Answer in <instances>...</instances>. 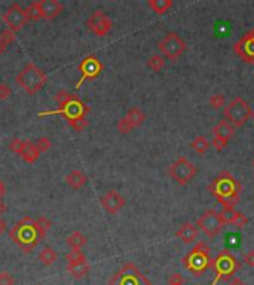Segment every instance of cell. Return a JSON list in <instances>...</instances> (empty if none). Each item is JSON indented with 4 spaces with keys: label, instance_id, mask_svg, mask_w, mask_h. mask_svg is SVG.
Returning <instances> with one entry per match:
<instances>
[{
    "label": "cell",
    "instance_id": "cell-1",
    "mask_svg": "<svg viewBox=\"0 0 254 285\" xmlns=\"http://www.w3.org/2000/svg\"><path fill=\"white\" fill-rule=\"evenodd\" d=\"M241 190V181H238L229 171H222L208 184V192L222 204L225 213L235 210L240 202Z\"/></svg>",
    "mask_w": 254,
    "mask_h": 285
},
{
    "label": "cell",
    "instance_id": "cell-2",
    "mask_svg": "<svg viewBox=\"0 0 254 285\" xmlns=\"http://www.w3.org/2000/svg\"><path fill=\"white\" fill-rule=\"evenodd\" d=\"M9 238L22 253L28 254L40 244L45 235L37 229L36 222L31 217L25 216L12 226L9 230Z\"/></svg>",
    "mask_w": 254,
    "mask_h": 285
},
{
    "label": "cell",
    "instance_id": "cell-3",
    "mask_svg": "<svg viewBox=\"0 0 254 285\" xmlns=\"http://www.w3.org/2000/svg\"><path fill=\"white\" fill-rule=\"evenodd\" d=\"M55 101L58 104V107L55 110H46V112H40L39 117L43 116H51V114H63L64 117L68 120H76V119H82L86 117L88 113L91 112L89 106L85 104L77 95L65 91V89H60L55 94Z\"/></svg>",
    "mask_w": 254,
    "mask_h": 285
},
{
    "label": "cell",
    "instance_id": "cell-4",
    "mask_svg": "<svg viewBox=\"0 0 254 285\" xmlns=\"http://www.w3.org/2000/svg\"><path fill=\"white\" fill-rule=\"evenodd\" d=\"M182 263H183V268L186 271H189L193 277H202L213 266V259L210 256V247L204 241H199L183 257Z\"/></svg>",
    "mask_w": 254,
    "mask_h": 285
},
{
    "label": "cell",
    "instance_id": "cell-5",
    "mask_svg": "<svg viewBox=\"0 0 254 285\" xmlns=\"http://www.w3.org/2000/svg\"><path fill=\"white\" fill-rule=\"evenodd\" d=\"M211 269L214 271V280L211 285H217L220 281H231L235 278L237 272L241 269V262L229 250H223L216 256V259H213Z\"/></svg>",
    "mask_w": 254,
    "mask_h": 285
},
{
    "label": "cell",
    "instance_id": "cell-6",
    "mask_svg": "<svg viewBox=\"0 0 254 285\" xmlns=\"http://www.w3.org/2000/svg\"><path fill=\"white\" fill-rule=\"evenodd\" d=\"M15 82L28 95H34L36 92H39L45 86V83L48 82V76L45 74V71L40 67H37L33 61H30L16 74Z\"/></svg>",
    "mask_w": 254,
    "mask_h": 285
},
{
    "label": "cell",
    "instance_id": "cell-7",
    "mask_svg": "<svg viewBox=\"0 0 254 285\" xmlns=\"http://www.w3.org/2000/svg\"><path fill=\"white\" fill-rule=\"evenodd\" d=\"M253 116L250 104L243 97H235L226 107L225 117L234 128H241L247 123V120Z\"/></svg>",
    "mask_w": 254,
    "mask_h": 285
},
{
    "label": "cell",
    "instance_id": "cell-8",
    "mask_svg": "<svg viewBox=\"0 0 254 285\" xmlns=\"http://www.w3.org/2000/svg\"><path fill=\"white\" fill-rule=\"evenodd\" d=\"M225 226H226V219L223 211L220 213L213 208L204 211L196 220V228L201 229L210 239H214Z\"/></svg>",
    "mask_w": 254,
    "mask_h": 285
},
{
    "label": "cell",
    "instance_id": "cell-9",
    "mask_svg": "<svg viewBox=\"0 0 254 285\" xmlns=\"http://www.w3.org/2000/svg\"><path fill=\"white\" fill-rule=\"evenodd\" d=\"M107 285H152V283L134 263L128 262L110 278Z\"/></svg>",
    "mask_w": 254,
    "mask_h": 285
},
{
    "label": "cell",
    "instance_id": "cell-10",
    "mask_svg": "<svg viewBox=\"0 0 254 285\" xmlns=\"http://www.w3.org/2000/svg\"><path fill=\"white\" fill-rule=\"evenodd\" d=\"M158 49L161 51L162 57L168 58L171 61H177L188 49V43L177 33L170 31L161 39V42L158 43Z\"/></svg>",
    "mask_w": 254,
    "mask_h": 285
},
{
    "label": "cell",
    "instance_id": "cell-11",
    "mask_svg": "<svg viewBox=\"0 0 254 285\" xmlns=\"http://www.w3.org/2000/svg\"><path fill=\"white\" fill-rule=\"evenodd\" d=\"M196 172H198V168L186 156H180L168 168V175L180 186H186L188 183H191Z\"/></svg>",
    "mask_w": 254,
    "mask_h": 285
},
{
    "label": "cell",
    "instance_id": "cell-12",
    "mask_svg": "<svg viewBox=\"0 0 254 285\" xmlns=\"http://www.w3.org/2000/svg\"><path fill=\"white\" fill-rule=\"evenodd\" d=\"M104 65L103 62L98 59V57H95L94 54L86 55L80 61L79 64V71H80V79L77 80L74 89H79L86 80H94L95 77H98L103 71Z\"/></svg>",
    "mask_w": 254,
    "mask_h": 285
},
{
    "label": "cell",
    "instance_id": "cell-13",
    "mask_svg": "<svg viewBox=\"0 0 254 285\" xmlns=\"http://www.w3.org/2000/svg\"><path fill=\"white\" fill-rule=\"evenodd\" d=\"M1 19L3 22L7 25V28L13 33L19 31L28 21H27V16H25V12L24 9L19 6L18 1L12 3L10 6L6 7V10L1 13Z\"/></svg>",
    "mask_w": 254,
    "mask_h": 285
},
{
    "label": "cell",
    "instance_id": "cell-14",
    "mask_svg": "<svg viewBox=\"0 0 254 285\" xmlns=\"http://www.w3.org/2000/svg\"><path fill=\"white\" fill-rule=\"evenodd\" d=\"M86 27L88 30H91L95 36L104 37L113 27V22L110 19V16L107 13H104L101 9H95L94 12H91V15L86 19Z\"/></svg>",
    "mask_w": 254,
    "mask_h": 285
},
{
    "label": "cell",
    "instance_id": "cell-15",
    "mask_svg": "<svg viewBox=\"0 0 254 285\" xmlns=\"http://www.w3.org/2000/svg\"><path fill=\"white\" fill-rule=\"evenodd\" d=\"M234 52L247 64L254 65V27L244 33L234 45Z\"/></svg>",
    "mask_w": 254,
    "mask_h": 285
},
{
    "label": "cell",
    "instance_id": "cell-16",
    "mask_svg": "<svg viewBox=\"0 0 254 285\" xmlns=\"http://www.w3.org/2000/svg\"><path fill=\"white\" fill-rule=\"evenodd\" d=\"M144 120H146V114L141 112V109H138V107H131L127 112V114H125L122 119H119L116 128H118V131H119L121 134H128V132H131L134 128L141 126V125L144 123Z\"/></svg>",
    "mask_w": 254,
    "mask_h": 285
},
{
    "label": "cell",
    "instance_id": "cell-17",
    "mask_svg": "<svg viewBox=\"0 0 254 285\" xmlns=\"http://www.w3.org/2000/svg\"><path fill=\"white\" fill-rule=\"evenodd\" d=\"M127 201L125 198L118 193L116 190H109L103 195L101 198V207L109 213V214H116L125 207Z\"/></svg>",
    "mask_w": 254,
    "mask_h": 285
},
{
    "label": "cell",
    "instance_id": "cell-18",
    "mask_svg": "<svg viewBox=\"0 0 254 285\" xmlns=\"http://www.w3.org/2000/svg\"><path fill=\"white\" fill-rule=\"evenodd\" d=\"M39 6H40V16L43 19H54L64 9L63 3H60L58 0H39Z\"/></svg>",
    "mask_w": 254,
    "mask_h": 285
},
{
    "label": "cell",
    "instance_id": "cell-19",
    "mask_svg": "<svg viewBox=\"0 0 254 285\" xmlns=\"http://www.w3.org/2000/svg\"><path fill=\"white\" fill-rule=\"evenodd\" d=\"M198 235H199V229L196 228V225H193L191 222H185V223L179 228V230L176 232V236H177L183 244H186V245L195 242L196 238H198Z\"/></svg>",
    "mask_w": 254,
    "mask_h": 285
},
{
    "label": "cell",
    "instance_id": "cell-20",
    "mask_svg": "<svg viewBox=\"0 0 254 285\" xmlns=\"http://www.w3.org/2000/svg\"><path fill=\"white\" fill-rule=\"evenodd\" d=\"M211 132H213V135L214 137H219V138H225V140H231L232 137H234V134H235V129H234V126L226 120V119H223V120H220V122H217L213 128H211Z\"/></svg>",
    "mask_w": 254,
    "mask_h": 285
},
{
    "label": "cell",
    "instance_id": "cell-21",
    "mask_svg": "<svg viewBox=\"0 0 254 285\" xmlns=\"http://www.w3.org/2000/svg\"><path fill=\"white\" fill-rule=\"evenodd\" d=\"M86 181H88L86 174L82 172L80 170H73V171L68 172V174L65 175V183H67L71 189H74V190L82 189V187L86 184Z\"/></svg>",
    "mask_w": 254,
    "mask_h": 285
},
{
    "label": "cell",
    "instance_id": "cell-22",
    "mask_svg": "<svg viewBox=\"0 0 254 285\" xmlns=\"http://www.w3.org/2000/svg\"><path fill=\"white\" fill-rule=\"evenodd\" d=\"M19 156H21V159H22L24 162H27V164H34V162L39 159L40 153H39V150H37V147H36V144H34L33 141L25 140L24 149H22V152L19 153Z\"/></svg>",
    "mask_w": 254,
    "mask_h": 285
},
{
    "label": "cell",
    "instance_id": "cell-23",
    "mask_svg": "<svg viewBox=\"0 0 254 285\" xmlns=\"http://www.w3.org/2000/svg\"><path fill=\"white\" fill-rule=\"evenodd\" d=\"M89 263L85 260L82 262H77V263H73V265H67V272L74 278V280H82L85 278L88 274H89Z\"/></svg>",
    "mask_w": 254,
    "mask_h": 285
},
{
    "label": "cell",
    "instance_id": "cell-24",
    "mask_svg": "<svg viewBox=\"0 0 254 285\" xmlns=\"http://www.w3.org/2000/svg\"><path fill=\"white\" fill-rule=\"evenodd\" d=\"M223 214H225V219H226V225L229 223V225H234L235 228L243 229L250 223L249 217H247L246 214L240 213V211H235V210H234V211H229V213H225V211H223Z\"/></svg>",
    "mask_w": 254,
    "mask_h": 285
},
{
    "label": "cell",
    "instance_id": "cell-25",
    "mask_svg": "<svg viewBox=\"0 0 254 285\" xmlns=\"http://www.w3.org/2000/svg\"><path fill=\"white\" fill-rule=\"evenodd\" d=\"M65 242L70 247V250H80V248H83L86 245L88 239L82 232H73V233H70L67 236Z\"/></svg>",
    "mask_w": 254,
    "mask_h": 285
},
{
    "label": "cell",
    "instance_id": "cell-26",
    "mask_svg": "<svg viewBox=\"0 0 254 285\" xmlns=\"http://www.w3.org/2000/svg\"><path fill=\"white\" fill-rule=\"evenodd\" d=\"M147 6L158 15H162L173 7V0H149Z\"/></svg>",
    "mask_w": 254,
    "mask_h": 285
},
{
    "label": "cell",
    "instance_id": "cell-27",
    "mask_svg": "<svg viewBox=\"0 0 254 285\" xmlns=\"http://www.w3.org/2000/svg\"><path fill=\"white\" fill-rule=\"evenodd\" d=\"M210 146H211V143H210L204 135H198V137H195L191 143L192 150L196 152L198 155H204V153H207L208 149H210Z\"/></svg>",
    "mask_w": 254,
    "mask_h": 285
},
{
    "label": "cell",
    "instance_id": "cell-28",
    "mask_svg": "<svg viewBox=\"0 0 254 285\" xmlns=\"http://www.w3.org/2000/svg\"><path fill=\"white\" fill-rule=\"evenodd\" d=\"M57 253L52 247H45L40 253H39V260L42 262V265L45 266H52L57 262Z\"/></svg>",
    "mask_w": 254,
    "mask_h": 285
},
{
    "label": "cell",
    "instance_id": "cell-29",
    "mask_svg": "<svg viewBox=\"0 0 254 285\" xmlns=\"http://www.w3.org/2000/svg\"><path fill=\"white\" fill-rule=\"evenodd\" d=\"M24 12H25L27 21H37V19H40L42 16H40V6H39V0L31 1V3H30V4L24 9Z\"/></svg>",
    "mask_w": 254,
    "mask_h": 285
},
{
    "label": "cell",
    "instance_id": "cell-30",
    "mask_svg": "<svg viewBox=\"0 0 254 285\" xmlns=\"http://www.w3.org/2000/svg\"><path fill=\"white\" fill-rule=\"evenodd\" d=\"M147 67L150 68V70H153V71H161L164 67H165V58L162 57V55H159V54H155V55H152V57L147 59Z\"/></svg>",
    "mask_w": 254,
    "mask_h": 285
},
{
    "label": "cell",
    "instance_id": "cell-31",
    "mask_svg": "<svg viewBox=\"0 0 254 285\" xmlns=\"http://www.w3.org/2000/svg\"><path fill=\"white\" fill-rule=\"evenodd\" d=\"M85 254L80 251V250H70L67 254H65V260H67V265H73V263H77V262H82L85 260Z\"/></svg>",
    "mask_w": 254,
    "mask_h": 285
},
{
    "label": "cell",
    "instance_id": "cell-32",
    "mask_svg": "<svg viewBox=\"0 0 254 285\" xmlns=\"http://www.w3.org/2000/svg\"><path fill=\"white\" fill-rule=\"evenodd\" d=\"M67 123H68V126H70V128H73V129H74V131H77V132H82V131H85V129L89 126V120H88L86 117L76 119V120H68Z\"/></svg>",
    "mask_w": 254,
    "mask_h": 285
},
{
    "label": "cell",
    "instance_id": "cell-33",
    "mask_svg": "<svg viewBox=\"0 0 254 285\" xmlns=\"http://www.w3.org/2000/svg\"><path fill=\"white\" fill-rule=\"evenodd\" d=\"M24 144H25V140H22L19 137H15V138H12L9 141V150L16 153V155H19L22 152V149H24Z\"/></svg>",
    "mask_w": 254,
    "mask_h": 285
},
{
    "label": "cell",
    "instance_id": "cell-34",
    "mask_svg": "<svg viewBox=\"0 0 254 285\" xmlns=\"http://www.w3.org/2000/svg\"><path fill=\"white\" fill-rule=\"evenodd\" d=\"M34 222H36V226H37V229H39V230H40L43 235H46V232L52 228V222H51L49 219H46L45 216H40V217H37Z\"/></svg>",
    "mask_w": 254,
    "mask_h": 285
},
{
    "label": "cell",
    "instance_id": "cell-35",
    "mask_svg": "<svg viewBox=\"0 0 254 285\" xmlns=\"http://www.w3.org/2000/svg\"><path fill=\"white\" fill-rule=\"evenodd\" d=\"M34 144H36L39 153H45V152H48V150L52 147V141H51V138H48V137H40Z\"/></svg>",
    "mask_w": 254,
    "mask_h": 285
},
{
    "label": "cell",
    "instance_id": "cell-36",
    "mask_svg": "<svg viewBox=\"0 0 254 285\" xmlns=\"http://www.w3.org/2000/svg\"><path fill=\"white\" fill-rule=\"evenodd\" d=\"M208 103H210V106H211L213 109H220V107L225 106V95H223V94H213V95L210 97Z\"/></svg>",
    "mask_w": 254,
    "mask_h": 285
},
{
    "label": "cell",
    "instance_id": "cell-37",
    "mask_svg": "<svg viewBox=\"0 0 254 285\" xmlns=\"http://www.w3.org/2000/svg\"><path fill=\"white\" fill-rule=\"evenodd\" d=\"M15 33L13 31H10L9 28H6V30H3V31H0V40L4 43V45H10V43H13L15 42Z\"/></svg>",
    "mask_w": 254,
    "mask_h": 285
},
{
    "label": "cell",
    "instance_id": "cell-38",
    "mask_svg": "<svg viewBox=\"0 0 254 285\" xmlns=\"http://www.w3.org/2000/svg\"><path fill=\"white\" fill-rule=\"evenodd\" d=\"M210 143H211V146H213L217 152L225 150V149L228 147V144H229L228 140H225V138H219V137H213V140H211Z\"/></svg>",
    "mask_w": 254,
    "mask_h": 285
},
{
    "label": "cell",
    "instance_id": "cell-39",
    "mask_svg": "<svg viewBox=\"0 0 254 285\" xmlns=\"http://www.w3.org/2000/svg\"><path fill=\"white\" fill-rule=\"evenodd\" d=\"M12 95V89L6 82H0V101L7 100Z\"/></svg>",
    "mask_w": 254,
    "mask_h": 285
},
{
    "label": "cell",
    "instance_id": "cell-40",
    "mask_svg": "<svg viewBox=\"0 0 254 285\" xmlns=\"http://www.w3.org/2000/svg\"><path fill=\"white\" fill-rule=\"evenodd\" d=\"M167 285H185V278H183L180 274L174 272V274L170 275V278H168V284Z\"/></svg>",
    "mask_w": 254,
    "mask_h": 285
},
{
    "label": "cell",
    "instance_id": "cell-41",
    "mask_svg": "<svg viewBox=\"0 0 254 285\" xmlns=\"http://www.w3.org/2000/svg\"><path fill=\"white\" fill-rule=\"evenodd\" d=\"M15 284V280L13 277L9 274V272H0V285H13Z\"/></svg>",
    "mask_w": 254,
    "mask_h": 285
},
{
    "label": "cell",
    "instance_id": "cell-42",
    "mask_svg": "<svg viewBox=\"0 0 254 285\" xmlns=\"http://www.w3.org/2000/svg\"><path fill=\"white\" fill-rule=\"evenodd\" d=\"M244 263L250 268H254V250H249L244 254Z\"/></svg>",
    "mask_w": 254,
    "mask_h": 285
},
{
    "label": "cell",
    "instance_id": "cell-43",
    "mask_svg": "<svg viewBox=\"0 0 254 285\" xmlns=\"http://www.w3.org/2000/svg\"><path fill=\"white\" fill-rule=\"evenodd\" d=\"M229 285H246V284H244V281H243L241 278H237V277H235V278H232V280L229 281Z\"/></svg>",
    "mask_w": 254,
    "mask_h": 285
},
{
    "label": "cell",
    "instance_id": "cell-44",
    "mask_svg": "<svg viewBox=\"0 0 254 285\" xmlns=\"http://www.w3.org/2000/svg\"><path fill=\"white\" fill-rule=\"evenodd\" d=\"M6 210H7V207H6V204L1 201V198H0V217L6 213Z\"/></svg>",
    "mask_w": 254,
    "mask_h": 285
},
{
    "label": "cell",
    "instance_id": "cell-45",
    "mask_svg": "<svg viewBox=\"0 0 254 285\" xmlns=\"http://www.w3.org/2000/svg\"><path fill=\"white\" fill-rule=\"evenodd\" d=\"M6 229H7V225H6V222L0 219V235H1V233H4V232H6Z\"/></svg>",
    "mask_w": 254,
    "mask_h": 285
},
{
    "label": "cell",
    "instance_id": "cell-46",
    "mask_svg": "<svg viewBox=\"0 0 254 285\" xmlns=\"http://www.w3.org/2000/svg\"><path fill=\"white\" fill-rule=\"evenodd\" d=\"M6 49H7V45H4V43L0 40V55H3V54L6 52Z\"/></svg>",
    "mask_w": 254,
    "mask_h": 285
},
{
    "label": "cell",
    "instance_id": "cell-47",
    "mask_svg": "<svg viewBox=\"0 0 254 285\" xmlns=\"http://www.w3.org/2000/svg\"><path fill=\"white\" fill-rule=\"evenodd\" d=\"M4 193H6V190H4V186H3V183L0 181V198H1Z\"/></svg>",
    "mask_w": 254,
    "mask_h": 285
},
{
    "label": "cell",
    "instance_id": "cell-48",
    "mask_svg": "<svg viewBox=\"0 0 254 285\" xmlns=\"http://www.w3.org/2000/svg\"><path fill=\"white\" fill-rule=\"evenodd\" d=\"M253 167H254V159H253Z\"/></svg>",
    "mask_w": 254,
    "mask_h": 285
},
{
    "label": "cell",
    "instance_id": "cell-49",
    "mask_svg": "<svg viewBox=\"0 0 254 285\" xmlns=\"http://www.w3.org/2000/svg\"><path fill=\"white\" fill-rule=\"evenodd\" d=\"M253 117H254V113H253Z\"/></svg>",
    "mask_w": 254,
    "mask_h": 285
},
{
    "label": "cell",
    "instance_id": "cell-50",
    "mask_svg": "<svg viewBox=\"0 0 254 285\" xmlns=\"http://www.w3.org/2000/svg\"><path fill=\"white\" fill-rule=\"evenodd\" d=\"M37 285H39V284H37Z\"/></svg>",
    "mask_w": 254,
    "mask_h": 285
}]
</instances>
